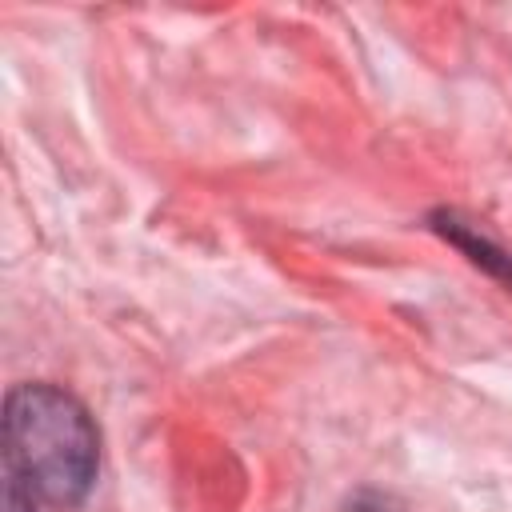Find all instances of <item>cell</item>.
<instances>
[{"instance_id": "6da1fadb", "label": "cell", "mask_w": 512, "mask_h": 512, "mask_svg": "<svg viewBox=\"0 0 512 512\" xmlns=\"http://www.w3.org/2000/svg\"><path fill=\"white\" fill-rule=\"evenodd\" d=\"M4 464L48 504L72 508L100 468L96 424L52 384H20L4 400Z\"/></svg>"}, {"instance_id": "7a4b0ae2", "label": "cell", "mask_w": 512, "mask_h": 512, "mask_svg": "<svg viewBox=\"0 0 512 512\" xmlns=\"http://www.w3.org/2000/svg\"><path fill=\"white\" fill-rule=\"evenodd\" d=\"M436 232L444 236V240H452L472 264H480L484 272H492L496 280H504V284H512V256L504 252V248H496L492 240H484L476 228H468V224H460L452 212H440L436 216Z\"/></svg>"}, {"instance_id": "3957f363", "label": "cell", "mask_w": 512, "mask_h": 512, "mask_svg": "<svg viewBox=\"0 0 512 512\" xmlns=\"http://www.w3.org/2000/svg\"><path fill=\"white\" fill-rule=\"evenodd\" d=\"M0 508L4 512H36V492L4 464V484H0Z\"/></svg>"}]
</instances>
